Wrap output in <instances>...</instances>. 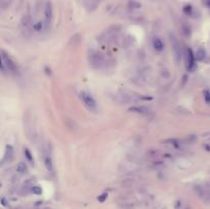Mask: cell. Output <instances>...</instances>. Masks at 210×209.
Returning <instances> with one entry per match:
<instances>
[{
	"mask_svg": "<svg viewBox=\"0 0 210 209\" xmlns=\"http://www.w3.org/2000/svg\"><path fill=\"white\" fill-rule=\"evenodd\" d=\"M184 12L187 13V15H191V13H192V6H191V5H187L184 8Z\"/></svg>",
	"mask_w": 210,
	"mask_h": 209,
	"instance_id": "d6986e66",
	"label": "cell"
},
{
	"mask_svg": "<svg viewBox=\"0 0 210 209\" xmlns=\"http://www.w3.org/2000/svg\"><path fill=\"white\" fill-rule=\"evenodd\" d=\"M10 1H12V0H3V3H6V4H8Z\"/></svg>",
	"mask_w": 210,
	"mask_h": 209,
	"instance_id": "44dd1931",
	"label": "cell"
},
{
	"mask_svg": "<svg viewBox=\"0 0 210 209\" xmlns=\"http://www.w3.org/2000/svg\"><path fill=\"white\" fill-rule=\"evenodd\" d=\"M129 112L131 113H135V114H139V115H150L151 114V110L147 107L144 106H134V107H130L128 109Z\"/></svg>",
	"mask_w": 210,
	"mask_h": 209,
	"instance_id": "ba28073f",
	"label": "cell"
},
{
	"mask_svg": "<svg viewBox=\"0 0 210 209\" xmlns=\"http://www.w3.org/2000/svg\"><path fill=\"white\" fill-rule=\"evenodd\" d=\"M88 63L91 68L93 69H101L105 65V57L98 51H91L88 55Z\"/></svg>",
	"mask_w": 210,
	"mask_h": 209,
	"instance_id": "7a4b0ae2",
	"label": "cell"
},
{
	"mask_svg": "<svg viewBox=\"0 0 210 209\" xmlns=\"http://www.w3.org/2000/svg\"><path fill=\"white\" fill-rule=\"evenodd\" d=\"M43 161H44L45 168L47 169L48 172H52L53 171V163H52V158L50 153L46 151L44 152V156H43Z\"/></svg>",
	"mask_w": 210,
	"mask_h": 209,
	"instance_id": "9c48e42d",
	"label": "cell"
},
{
	"mask_svg": "<svg viewBox=\"0 0 210 209\" xmlns=\"http://www.w3.org/2000/svg\"><path fill=\"white\" fill-rule=\"evenodd\" d=\"M44 15H45V29H48L52 24V6L50 2H47L46 6H45V10H44Z\"/></svg>",
	"mask_w": 210,
	"mask_h": 209,
	"instance_id": "52a82bcc",
	"label": "cell"
},
{
	"mask_svg": "<svg viewBox=\"0 0 210 209\" xmlns=\"http://www.w3.org/2000/svg\"><path fill=\"white\" fill-rule=\"evenodd\" d=\"M13 158V149L12 146H6L5 148V154H4V160L7 162H10Z\"/></svg>",
	"mask_w": 210,
	"mask_h": 209,
	"instance_id": "7c38bea8",
	"label": "cell"
},
{
	"mask_svg": "<svg viewBox=\"0 0 210 209\" xmlns=\"http://www.w3.org/2000/svg\"><path fill=\"white\" fill-rule=\"evenodd\" d=\"M107 197H108V194L104 193V194H102L101 196L98 197V201H101V202H104V201L107 199Z\"/></svg>",
	"mask_w": 210,
	"mask_h": 209,
	"instance_id": "ffe728a7",
	"label": "cell"
},
{
	"mask_svg": "<svg viewBox=\"0 0 210 209\" xmlns=\"http://www.w3.org/2000/svg\"><path fill=\"white\" fill-rule=\"evenodd\" d=\"M204 98H205V101L207 104H210V93L208 90L204 91Z\"/></svg>",
	"mask_w": 210,
	"mask_h": 209,
	"instance_id": "ac0fdd59",
	"label": "cell"
},
{
	"mask_svg": "<svg viewBox=\"0 0 210 209\" xmlns=\"http://www.w3.org/2000/svg\"><path fill=\"white\" fill-rule=\"evenodd\" d=\"M32 192H33L35 195H41L42 190H41V187L38 186H34V187H32Z\"/></svg>",
	"mask_w": 210,
	"mask_h": 209,
	"instance_id": "e0dca14e",
	"label": "cell"
},
{
	"mask_svg": "<svg viewBox=\"0 0 210 209\" xmlns=\"http://www.w3.org/2000/svg\"><path fill=\"white\" fill-rule=\"evenodd\" d=\"M185 209H191L190 207H187V208H185Z\"/></svg>",
	"mask_w": 210,
	"mask_h": 209,
	"instance_id": "603a6c76",
	"label": "cell"
},
{
	"mask_svg": "<svg viewBox=\"0 0 210 209\" xmlns=\"http://www.w3.org/2000/svg\"><path fill=\"white\" fill-rule=\"evenodd\" d=\"M1 70L3 73H5V72L15 73V72L17 71V66H15V61H13L3 50L1 51Z\"/></svg>",
	"mask_w": 210,
	"mask_h": 209,
	"instance_id": "3957f363",
	"label": "cell"
},
{
	"mask_svg": "<svg viewBox=\"0 0 210 209\" xmlns=\"http://www.w3.org/2000/svg\"><path fill=\"white\" fill-rule=\"evenodd\" d=\"M170 43H171V49H172V53H173L174 61L178 65L182 58V46H180L178 39H177L175 35L170 34Z\"/></svg>",
	"mask_w": 210,
	"mask_h": 209,
	"instance_id": "6da1fadb",
	"label": "cell"
},
{
	"mask_svg": "<svg viewBox=\"0 0 210 209\" xmlns=\"http://www.w3.org/2000/svg\"><path fill=\"white\" fill-rule=\"evenodd\" d=\"M33 29L35 32H41L43 29H45V24L43 22H37L33 25Z\"/></svg>",
	"mask_w": 210,
	"mask_h": 209,
	"instance_id": "9a60e30c",
	"label": "cell"
},
{
	"mask_svg": "<svg viewBox=\"0 0 210 209\" xmlns=\"http://www.w3.org/2000/svg\"><path fill=\"white\" fill-rule=\"evenodd\" d=\"M153 47H154V49L156 50V51L161 52L164 49L163 41L160 38H158V37H155V38L153 39Z\"/></svg>",
	"mask_w": 210,
	"mask_h": 209,
	"instance_id": "8fae6325",
	"label": "cell"
},
{
	"mask_svg": "<svg viewBox=\"0 0 210 209\" xmlns=\"http://www.w3.org/2000/svg\"><path fill=\"white\" fill-rule=\"evenodd\" d=\"M15 169H17V172L21 173V174H25V173L28 172V167H27V165L24 162L18 163V165H17V167H15Z\"/></svg>",
	"mask_w": 210,
	"mask_h": 209,
	"instance_id": "4fadbf2b",
	"label": "cell"
},
{
	"mask_svg": "<svg viewBox=\"0 0 210 209\" xmlns=\"http://www.w3.org/2000/svg\"><path fill=\"white\" fill-rule=\"evenodd\" d=\"M206 4L208 5V6L210 7V0H207V2H206Z\"/></svg>",
	"mask_w": 210,
	"mask_h": 209,
	"instance_id": "7402d4cb",
	"label": "cell"
},
{
	"mask_svg": "<svg viewBox=\"0 0 210 209\" xmlns=\"http://www.w3.org/2000/svg\"><path fill=\"white\" fill-rule=\"evenodd\" d=\"M118 31H116L115 29L114 30H107L105 31L103 34L101 35V39L103 40L105 43H113V42L116 41L118 37Z\"/></svg>",
	"mask_w": 210,
	"mask_h": 209,
	"instance_id": "5b68a950",
	"label": "cell"
},
{
	"mask_svg": "<svg viewBox=\"0 0 210 209\" xmlns=\"http://www.w3.org/2000/svg\"><path fill=\"white\" fill-rule=\"evenodd\" d=\"M80 98L83 101V104H85V107H87L89 110H95L96 109V101L95 98H92V95L90 93L86 91H81L80 92Z\"/></svg>",
	"mask_w": 210,
	"mask_h": 209,
	"instance_id": "277c9868",
	"label": "cell"
},
{
	"mask_svg": "<svg viewBox=\"0 0 210 209\" xmlns=\"http://www.w3.org/2000/svg\"><path fill=\"white\" fill-rule=\"evenodd\" d=\"M195 55H194V53L192 50L190 49H187L185 50V64H187V69L189 70V71H193L194 69H195Z\"/></svg>",
	"mask_w": 210,
	"mask_h": 209,
	"instance_id": "8992f818",
	"label": "cell"
},
{
	"mask_svg": "<svg viewBox=\"0 0 210 209\" xmlns=\"http://www.w3.org/2000/svg\"><path fill=\"white\" fill-rule=\"evenodd\" d=\"M163 143L172 147V148H174V149H180L182 147V143L177 138H168V139H165Z\"/></svg>",
	"mask_w": 210,
	"mask_h": 209,
	"instance_id": "30bf717a",
	"label": "cell"
},
{
	"mask_svg": "<svg viewBox=\"0 0 210 209\" xmlns=\"http://www.w3.org/2000/svg\"><path fill=\"white\" fill-rule=\"evenodd\" d=\"M24 155H25V157L27 158V160H28L30 163H33L34 160H33V157H32V154L30 152V150L29 149H24Z\"/></svg>",
	"mask_w": 210,
	"mask_h": 209,
	"instance_id": "2e32d148",
	"label": "cell"
},
{
	"mask_svg": "<svg viewBox=\"0 0 210 209\" xmlns=\"http://www.w3.org/2000/svg\"><path fill=\"white\" fill-rule=\"evenodd\" d=\"M205 55H206V51L203 49V48H199V49L196 51L195 53V58L197 61H203L205 58Z\"/></svg>",
	"mask_w": 210,
	"mask_h": 209,
	"instance_id": "5bb4252c",
	"label": "cell"
}]
</instances>
